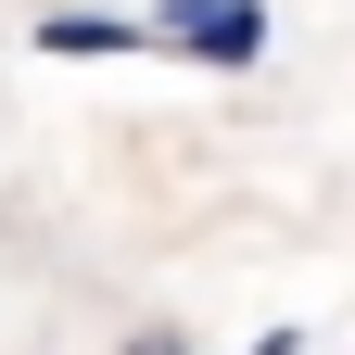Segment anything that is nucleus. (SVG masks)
Returning a JSON list of instances; mask_svg holds the SVG:
<instances>
[{
  "label": "nucleus",
  "instance_id": "nucleus-1",
  "mask_svg": "<svg viewBox=\"0 0 355 355\" xmlns=\"http://www.w3.org/2000/svg\"><path fill=\"white\" fill-rule=\"evenodd\" d=\"M153 38L191 51V64H254V51H266V0H165Z\"/></svg>",
  "mask_w": 355,
  "mask_h": 355
},
{
  "label": "nucleus",
  "instance_id": "nucleus-2",
  "mask_svg": "<svg viewBox=\"0 0 355 355\" xmlns=\"http://www.w3.org/2000/svg\"><path fill=\"white\" fill-rule=\"evenodd\" d=\"M38 51L89 64V51H165V38H153L140 13H38Z\"/></svg>",
  "mask_w": 355,
  "mask_h": 355
}]
</instances>
